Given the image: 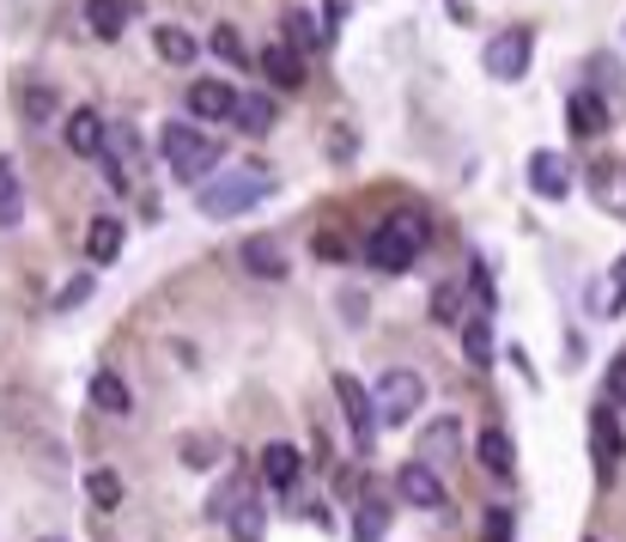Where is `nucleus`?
Instances as JSON below:
<instances>
[{"label":"nucleus","mask_w":626,"mask_h":542,"mask_svg":"<svg viewBox=\"0 0 626 542\" xmlns=\"http://www.w3.org/2000/svg\"><path fill=\"white\" fill-rule=\"evenodd\" d=\"M462 354H469L474 372L493 366V323H487V318H469V323H462Z\"/></svg>","instance_id":"nucleus-22"},{"label":"nucleus","mask_w":626,"mask_h":542,"mask_svg":"<svg viewBox=\"0 0 626 542\" xmlns=\"http://www.w3.org/2000/svg\"><path fill=\"white\" fill-rule=\"evenodd\" d=\"M426 244H432L426 213L402 208V213H390V220H378V232L366 239V256H371L378 275H402V268H414V256L426 251Z\"/></svg>","instance_id":"nucleus-1"},{"label":"nucleus","mask_w":626,"mask_h":542,"mask_svg":"<svg viewBox=\"0 0 626 542\" xmlns=\"http://www.w3.org/2000/svg\"><path fill=\"white\" fill-rule=\"evenodd\" d=\"M335 402H340V414H347V427H353V439L359 445H371L378 439V402H371V390L353 372H340L335 378Z\"/></svg>","instance_id":"nucleus-6"},{"label":"nucleus","mask_w":626,"mask_h":542,"mask_svg":"<svg viewBox=\"0 0 626 542\" xmlns=\"http://www.w3.org/2000/svg\"><path fill=\"white\" fill-rule=\"evenodd\" d=\"M481 542H511V512H487L481 518Z\"/></svg>","instance_id":"nucleus-33"},{"label":"nucleus","mask_w":626,"mask_h":542,"mask_svg":"<svg viewBox=\"0 0 626 542\" xmlns=\"http://www.w3.org/2000/svg\"><path fill=\"white\" fill-rule=\"evenodd\" d=\"M395 494H402L407 506H420V512H444V506H450V494H444L438 469H432V463H420V457L395 469Z\"/></svg>","instance_id":"nucleus-8"},{"label":"nucleus","mask_w":626,"mask_h":542,"mask_svg":"<svg viewBox=\"0 0 626 542\" xmlns=\"http://www.w3.org/2000/svg\"><path fill=\"white\" fill-rule=\"evenodd\" d=\"M183 104H189V117H201V122H225L237 110V92L225 80H195Z\"/></svg>","instance_id":"nucleus-11"},{"label":"nucleus","mask_w":626,"mask_h":542,"mask_svg":"<svg viewBox=\"0 0 626 542\" xmlns=\"http://www.w3.org/2000/svg\"><path fill=\"white\" fill-rule=\"evenodd\" d=\"M49 117H55V86L31 80L25 86V122H31V129H49Z\"/></svg>","instance_id":"nucleus-25"},{"label":"nucleus","mask_w":626,"mask_h":542,"mask_svg":"<svg viewBox=\"0 0 626 542\" xmlns=\"http://www.w3.org/2000/svg\"><path fill=\"white\" fill-rule=\"evenodd\" d=\"M566 117H572V134H578V141H602V134H608V104H602L596 92H572Z\"/></svg>","instance_id":"nucleus-16"},{"label":"nucleus","mask_w":626,"mask_h":542,"mask_svg":"<svg viewBox=\"0 0 626 542\" xmlns=\"http://www.w3.org/2000/svg\"><path fill=\"white\" fill-rule=\"evenodd\" d=\"M268 172H225V177H208V184H201V213H208V220H237V213H249L256 208L261 196H268Z\"/></svg>","instance_id":"nucleus-2"},{"label":"nucleus","mask_w":626,"mask_h":542,"mask_svg":"<svg viewBox=\"0 0 626 542\" xmlns=\"http://www.w3.org/2000/svg\"><path fill=\"white\" fill-rule=\"evenodd\" d=\"M153 43H158V55H165L170 67H189V62L201 55V43L189 37L183 25H158V31H153Z\"/></svg>","instance_id":"nucleus-21"},{"label":"nucleus","mask_w":626,"mask_h":542,"mask_svg":"<svg viewBox=\"0 0 626 542\" xmlns=\"http://www.w3.org/2000/svg\"><path fill=\"white\" fill-rule=\"evenodd\" d=\"M287 43L292 49H316V43H323V25H311L304 13H287Z\"/></svg>","instance_id":"nucleus-29"},{"label":"nucleus","mask_w":626,"mask_h":542,"mask_svg":"<svg viewBox=\"0 0 626 542\" xmlns=\"http://www.w3.org/2000/svg\"><path fill=\"white\" fill-rule=\"evenodd\" d=\"M608 402L626 409V354H614V366H608Z\"/></svg>","instance_id":"nucleus-32"},{"label":"nucleus","mask_w":626,"mask_h":542,"mask_svg":"<svg viewBox=\"0 0 626 542\" xmlns=\"http://www.w3.org/2000/svg\"><path fill=\"white\" fill-rule=\"evenodd\" d=\"M614 275H621V280H626V256H621V268H614Z\"/></svg>","instance_id":"nucleus-37"},{"label":"nucleus","mask_w":626,"mask_h":542,"mask_svg":"<svg viewBox=\"0 0 626 542\" xmlns=\"http://www.w3.org/2000/svg\"><path fill=\"white\" fill-rule=\"evenodd\" d=\"M62 141H67L74 159H98V153H104V117H98V110H74L67 129H62Z\"/></svg>","instance_id":"nucleus-12"},{"label":"nucleus","mask_w":626,"mask_h":542,"mask_svg":"<svg viewBox=\"0 0 626 542\" xmlns=\"http://www.w3.org/2000/svg\"><path fill=\"white\" fill-rule=\"evenodd\" d=\"M457 445H462V433H457V421L444 414V421H432L426 433H420V463H450Z\"/></svg>","instance_id":"nucleus-18"},{"label":"nucleus","mask_w":626,"mask_h":542,"mask_svg":"<svg viewBox=\"0 0 626 542\" xmlns=\"http://www.w3.org/2000/svg\"><path fill=\"white\" fill-rule=\"evenodd\" d=\"M261 74H268V86H280V92H299L304 86V62L292 43H275V49H261Z\"/></svg>","instance_id":"nucleus-15"},{"label":"nucleus","mask_w":626,"mask_h":542,"mask_svg":"<svg viewBox=\"0 0 626 542\" xmlns=\"http://www.w3.org/2000/svg\"><path fill=\"white\" fill-rule=\"evenodd\" d=\"M92 402L104 414H128V384H122L116 372H98V378H92Z\"/></svg>","instance_id":"nucleus-23"},{"label":"nucleus","mask_w":626,"mask_h":542,"mask_svg":"<svg viewBox=\"0 0 626 542\" xmlns=\"http://www.w3.org/2000/svg\"><path fill=\"white\" fill-rule=\"evenodd\" d=\"M244 268H249V275H261V280H287V256H280L275 239L244 244Z\"/></svg>","instance_id":"nucleus-20"},{"label":"nucleus","mask_w":626,"mask_h":542,"mask_svg":"<svg viewBox=\"0 0 626 542\" xmlns=\"http://www.w3.org/2000/svg\"><path fill=\"white\" fill-rule=\"evenodd\" d=\"M590 451H596V476L614 482V469L626 457V433L614 421V402H596V414H590Z\"/></svg>","instance_id":"nucleus-7"},{"label":"nucleus","mask_w":626,"mask_h":542,"mask_svg":"<svg viewBox=\"0 0 626 542\" xmlns=\"http://www.w3.org/2000/svg\"><path fill=\"white\" fill-rule=\"evenodd\" d=\"M481 463H487V476H499V482H517V445H511V433L505 427H487L481 433Z\"/></svg>","instance_id":"nucleus-14"},{"label":"nucleus","mask_w":626,"mask_h":542,"mask_svg":"<svg viewBox=\"0 0 626 542\" xmlns=\"http://www.w3.org/2000/svg\"><path fill=\"white\" fill-rule=\"evenodd\" d=\"M529 189L548 201H566L572 196V165H566V153H535L529 159Z\"/></svg>","instance_id":"nucleus-10"},{"label":"nucleus","mask_w":626,"mask_h":542,"mask_svg":"<svg viewBox=\"0 0 626 542\" xmlns=\"http://www.w3.org/2000/svg\"><path fill=\"white\" fill-rule=\"evenodd\" d=\"M340 25H347V0H328V13H323V43H335Z\"/></svg>","instance_id":"nucleus-34"},{"label":"nucleus","mask_w":626,"mask_h":542,"mask_svg":"<svg viewBox=\"0 0 626 542\" xmlns=\"http://www.w3.org/2000/svg\"><path fill=\"white\" fill-rule=\"evenodd\" d=\"M86 500L92 506H122V482H116V469H92V476H86Z\"/></svg>","instance_id":"nucleus-27"},{"label":"nucleus","mask_w":626,"mask_h":542,"mask_svg":"<svg viewBox=\"0 0 626 542\" xmlns=\"http://www.w3.org/2000/svg\"><path fill=\"white\" fill-rule=\"evenodd\" d=\"M529 49H535V43H529V31H505V37H493V43H487V55H481V62H487V74H493V80H523V74H529Z\"/></svg>","instance_id":"nucleus-9"},{"label":"nucleus","mask_w":626,"mask_h":542,"mask_svg":"<svg viewBox=\"0 0 626 542\" xmlns=\"http://www.w3.org/2000/svg\"><path fill=\"white\" fill-rule=\"evenodd\" d=\"M128 0H86V31H92V37H122V31H128Z\"/></svg>","instance_id":"nucleus-17"},{"label":"nucleus","mask_w":626,"mask_h":542,"mask_svg":"<svg viewBox=\"0 0 626 542\" xmlns=\"http://www.w3.org/2000/svg\"><path fill=\"white\" fill-rule=\"evenodd\" d=\"M371 402H378V421H383V427H402V421H414L420 402H426V378L395 366V372H383V378H378Z\"/></svg>","instance_id":"nucleus-4"},{"label":"nucleus","mask_w":626,"mask_h":542,"mask_svg":"<svg viewBox=\"0 0 626 542\" xmlns=\"http://www.w3.org/2000/svg\"><path fill=\"white\" fill-rule=\"evenodd\" d=\"M299 476H304V457H299V445L275 439V445L261 451V482H268V488H299Z\"/></svg>","instance_id":"nucleus-13"},{"label":"nucleus","mask_w":626,"mask_h":542,"mask_svg":"<svg viewBox=\"0 0 626 542\" xmlns=\"http://www.w3.org/2000/svg\"><path fill=\"white\" fill-rule=\"evenodd\" d=\"M232 117H237V129H244V134H268V129H275V104H268V98H237Z\"/></svg>","instance_id":"nucleus-24"},{"label":"nucleus","mask_w":626,"mask_h":542,"mask_svg":"<svg viewBox=\"0 0 626 542\" xmlns=\"http://www.w3.org/2000/svg\"><path fill=\"white\" fill-rule=\"evenodd\" d=\"M43 542H62V537H43Z\"/></svg>","instance_id":"nucleus-38"},{"label":"nucleus","mask_w":626,"mask_h":542,"mask_svg":"<svg viewBox=\"0 0 626 542\" xmlns=\"http://www.w3.org/2000/svg\"><path fill=\"white\" fill-rule=\"evenodd\" d=\"M165 159H170V172L183 177V184L201 189L213 172H220V141L201 134V129H189V122H170L165 129Z\"/></svg>","instance_id":"nucleus-3"},{"label":"nucleus","mask_w":626,"mask_h":542,"mask_svg":"<svg viewBox=\"0 0 626 542\" xmlns=\"http://www.w3.org/2000/svg\"><path fill=\"white\" fill-rule=\"evenodd\" d=\"M0 220L13 225L19 220V177H13V165L0 159Z\"/></svg>","instance_id":"nucleus-30"},{"label":"nucleus","mask_w":626,"mask_h":542,"mask_svg":"<svg viewBox=\"0 0 626 542\" xmlns=\"http://www.w3.org/2000/svg\"><path fill=\"white\" fill-rule=\"evenodd\" d=\"M86 256H92V263H116L122 256V220H92L86 225Z\"/></svg>","instance_id":"nucleus-19"},{"label":"nucleus","mask_w":626,"mask_h":542,"mask_svg":"<svg viewBox=\"0 0 626 542\" xmlns=\"http://www.w3.org/2000/svg\"><path fill=\"white\" fill-rule=\"evenodd\" d=\"M469 287H474V299H493V275H487V263H481V256L469 263Z\"/></svg>","instance_id":"nucleus-35"},{"label":"nucleus","mask_w":626,"mask_h":542,"mask_svg":"<svg viewBox=\"0 0 626 542\" xmlns=\"http://www.w3.org/2000/svg\"><path fill=\"white\" fill-rule=\"evenodd\" d=\"M98 159H104V177H110V189H122V196H128L134 189V172H141V134L128 129V122H110L104 129V153H98Z\"/></svg>","instance_id":"nucleus-5"},{"label":"nucleus","mask_w":626,"mask_h":542,"mask_svg":"<svg viewBox=\"0 0 626 542\" xmlns=\"http://www.w3.org/2000/svg\"><path fill=\"white\" fill-rule=\"evenodd\" d=\"M383 524H390V506L378 494H366L359 500V542H383Z\"/></svg>","instance_id":"nucleus-26"},{"label":"nucleus","mask_w":626,"mask_h":542,"mask_svg":"<svg viewBox=\"0 0 626 542\" xmlns=\"http://www.w3.org/2000/svg\"><path fill=\"white\" fill-rule=\"evenodd\" d=\"M213 49H220L225 62H237V67L249 62V55H244V43H237V31H232V25H213Z\"/></svg>","instance_id":"nucleus-31"},{"label":"nucleus","mask_w":626,"mask_h":542,"mask_svg":"<svg viewBox=\"0 0 626 542\" xmlns=\"http://www.w3.org/2000/svg\"><path fill=\"white\" fill-rule=\"evenodd\" d=\"M232 542H261V506L256 500L232 506Z\"/></svg>","instance_id":"nucleus-28"},{"label":"nucleus","mask_w":626,"mask_h":542,"mask_svg":"<svg viewBox=\"0 0 626 542\" xmlns=\"http://www.w3.org/2000/svg\"><path fill=\"white\" fill-rule=\"evenodd\" d=\"M183 457H189V463H213V457H220V445H213V439H189Z\"/></svg>","instance_id":"nucleus-36"}]
</instances>
